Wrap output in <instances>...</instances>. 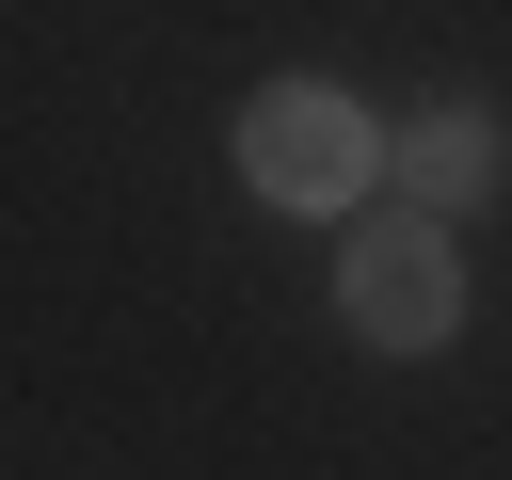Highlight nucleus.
Here are the masks:
<instances>
[{"label": "nucleus", "mask_w": 512, "mask_h": 480, "mask_svg": "<svg viewBox=\"0 0 512 480\" xmlns=\"http://www.w3.org/2000/svg\"><path fill=\"white\" fill-rule=\"evenodd\" d=\"M336 320L368 352H448L464 336V256H448V208H368L352 256H336Z\"/></svg>", "instance_id": "nucleus-2"}, {"label": "nucleus", "mask_w": 512, "mask_h": 480, "mask_svg": "<svg viewBox=\"0 0 512 480\" xmlns=\"http://www.w3.org/2000/svg\"><path fill=\"white\" fill-rule=\"evenodd\" d=\"M384 144H400V128H368V96H336V80H256V96H240V176H256V208L336 224V208H368Z\"/></svg>", "instance_id": "nucleus-1"}, {"label": "nucleus", "mask_w": 512, "mask_h": 480, "mask_svg": "<svg viewBox=\"0 0 512 480\" xmlns=\"http://www.w3.org/2000/svg\"><path fill=\"white\" fill-rule=\"evenodd\" d=\"M384 176H400V208H496V192H512V128H496L480 96H448V112H416V128L384 144Z\"/></svg>", "instance_id": "nucleus-3"}]
</instances>
